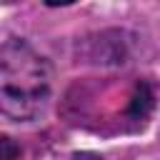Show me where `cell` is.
Wrapping results in <instances>:
<instances>
[{"instance_id": "cell-2", "label": "cell", "mask_w": 160, "mask_h": 160, "mask_svg": "<svg viewBox=\"0 0 160 160\" xmlns=\"http://www.w3.org/2000/svg\"><path fill=\"white\" fill-rule=\"evenodd\" d=\"M150 110H152V92H150V88H148L145 82H140V85L135 88L132 98H130V115L142 120Z\"/></svg>"}, {"instance_id": "cell-3", "label": "cell", "mask_w": 160, "mask_h": 160, "mask_svg": "<svg viewBox=\"0 0 160 160\" xmlns=\"http://www.w3.org/2000/svg\"><path fill=\"white\" fill-rule=\"evenodd\" d=\"M2 150H5V155H2V160H12V155H15V150H12V142H10V138H2Z\"/></svg>"}, {"instance_id": "cell-1", "label": "cell", "mask_w": 160, "mask_h": 160, "mask_svg": "<svg viewBox=\"0 0 160 160\" xmlns=\"http://www.w3.org/2000/svg\"><path fill=\"white\" fill-rule=\"evenodd\" d=\"M2 112L18 120L35 118L48 98V68L22 42H5L2 48Z\"/></svg>"}, {"instance_id": "cell-4", "label": "cell", "mask_w": 160, "mask_h": 160, "mask_svg": "<svg viewBox=\"0 0 160 160\" xmlns=\"http://www.w3.org/2000/svg\"><path fill=\"white\" fill-rule=\"evenodd\" d=\"M72 160H102L100 155H95V152H75L72 155Z\"/></svg>"}]
</instances>
